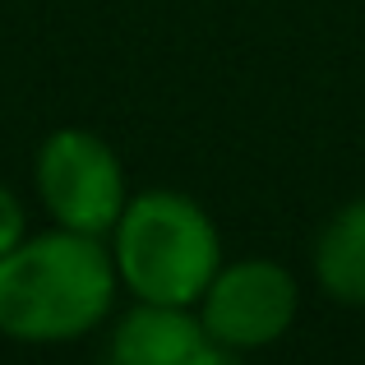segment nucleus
<instances>
[{"label": "nucleus", "instance_id": "7ed1b4c3", "mask_svg": "<svg viewBox=\"0 0 365 365\" xmlns=\"http://www.w3.org/2000/svg\"><path fill=\"white\" fill-rule=\"evenodd\" d=\"M33 185L56 227L102 236V241L111 236L120 208L130 204V185H125L116 148L83 125H61L37 143Z\"/></svg>", "mask_w": 365, "mask_h": 365}, {"label": "nucleus", "instance_id": "0eeeda50", "mask_svg": "<svg viewBox=\"0 0 365 365\" xmlns=\"http://www.w3.org/2000/svg\"><path fill=\"white\" fill-rule=\"evenodd\" d=\"M28 236V217H24V204L14 199V190L0 185V255H9L19 241Z\"/></svg>", "mask_w": 365, "mask_h": 365}, {"label": "nucleus", "instance_id": "20e7f679", "mask_svg": "<svg viewBox=\"0 0 365 365\" xmlns=\"http://www.w3.org/2000/svg\"><path fill=\"white\" fill-rule=\"evenodd\" d=\"M301 310V287L277 259H236L213 273L195 314L227 351H264L282 342Z\"/></svg>", "mask_w": 365, "mask_h": 365}, {"label": "nucleus", "instance_id": "f257e3e1", "mask_svg": "<svg viewBox=\"0 0 365 365\" xmlns=\"http://www.w3.org/2000/svg\"><path fill=\"white\" fill-rule=\"evenodd\" d=\"M120 292L111 245L70 227L24 236L0 255V333L28 347H56L93 333Z\"/></svg>", "mask_w": 365, "mask_h": 365}, {"label": "nucleus", "instance_id": "f03ea898", "mask_svg": "<svg viewBox=\"0 0 365 365\" xmlns=\"http://www.w3.org/2000/svg\"><path fill=\"white\" fill-rule=\"evenodd\" d=\"M111 264L134 301L199 305L222 268V236L199 199L180 190L130 195L111 227Z\"/></svg>", "mask_w": 365, "mask_h": 365}, {"label": "nucleus", "instance_id": "39448f33", "mask_svg": "<svg viewBox=\"0 0 365 365\" xmlns=\"http://www.w3.org/2000/svg\"><path fill=\"white\" fill-rule=\"evenodd\" d=\"M107 365H241L227 351L195 305H153L134 301L107 338Z\"/></svg>", "mask_w": 365, "mask_h": 365}, {"label": "nucleus", "instance_id": "423d86ee", "mask_svg": "<svg viewBox=\"0 0 365 365\" xmlns=\"http://www.w3.org/2000/svg\"><path fill=\"white\" fill-rule=\"evenodd\" d=\"M314 282L338 305H365V199H347L310 250Z\"/></svg>", "mask_w": 365, "mask_h": 365}]
</instances>
